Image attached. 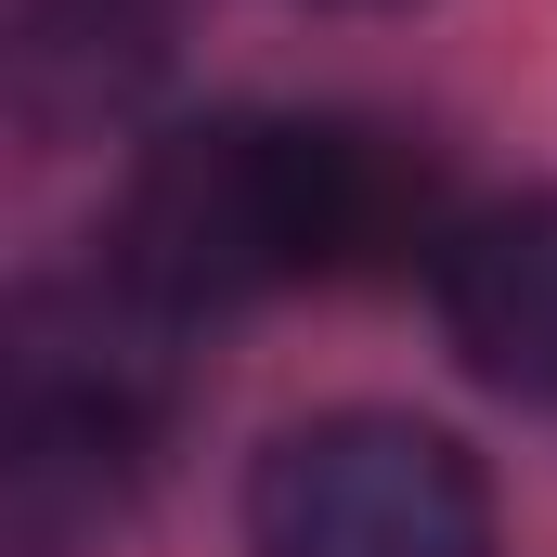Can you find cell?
I'll use <instances>...</instances> for the list:
<instances>
[{
  "mask_svg": "<svg viewBox=\"0 0 557 557\" xmlns=\"http://www.w3.org/2000/svg\"><path fill=\"white\" fill-rule=\"evenodd\" d=\"M467 208H441V156L416 131L376 117H182L131 156L117 234L104 260L169 298L182 324L247 311L285 285H337V273H389V260H441Z\"/></svg>",
  "mask_w": 557,
  "mask_h": 557,
  "instance_id": "obj_1",
  "label": "cell"
},
{
  "mask_svg": "<svg viewBox=\"0 0 557 557\" xmlns=\"http://www.w3.org/2000/svg\"><path fill=\"white\" fill-rule=\"evenodd\" d=\"M182 403V311L143 298L117 260L52 273L0 324V545L65 557L143 493Z\"/></svg>",
  "mask_w": 557,
  "mask_h": 557,
  "instance_id": "obj_2",
  "label": "cell"
},
{
  "mask_svg": "<svg viewBox=\"0 0 557 557\" xmlns=\"http://www.w3.org/2000/svg\"><path fill=\"white\" fill-rule=\"evenodd\" d=\"M247 557H493V480L454 428L350 403L247 467Z\"/></svg>",
  "mask_w": 557,
  "mask_h": 557,
  "instance_id": "obj_3",
  "label": "cell"
},
{
  "mask_svg": "<svg viewBox=\"0 0 557 557\" xmlns=\"http://www.w3.org/2000/svg\"><path fill=\"white\" fill-rule=\"evenodd\" d=\"M428 298H441V337L480 389L557 416V195L467 208L428 260Z\"/></svg>",
  "mask_w": 557,
  "mask_h": 557,
  "instance_id": "obj_4",
  "label": "cell"
},
{
  "mask_svg": "<svg viewBox=\"0 0 557 557\" xmlns=\"http://www.w3.org/2000/svg\"><path fill=\"white\" fill-rule=\"evenodd\" d=\"M169 65V0H13V117L26 143L117 131Z\"/></svg>",
  "mask_w": 557,
  "mask_h": 557,
  "instance_id": "obj_5",
  "label": "cell"
},
{
  "mask_svg": "<svg viewBox=\"0 0 557 557\" xmlns=\"http://www.w3.org/2000/svg\"><path fill=\"white\" fill-rule=\"evenodd\" d=\"M324 13H389V0H324Z\"/></svg>",
  "mask_w": 557,
  "mask_h": 557,
  "instance_id": "obj_6",
  "label": "cell"
}]
</instances>
